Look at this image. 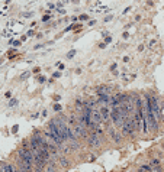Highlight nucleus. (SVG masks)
Returning a JSON list of instances; mask_svg holds the SVG:
<instances>
[{
  "label": "nucleus",
  "mask_w": 164,
  "mask_h": 172,
  "mask_svg": "<svg viewBox=\"0 0 164 172\" xmlns=\"http://www.w3.org/2000/svg\"><path fill=\"white\" fill-rule=\"evenodd\" d=\"M67 122L68 124L71 126V129L74 130V133H76V136L77 138H84L87 140V138H89V134H87V129L83 126L80 122H78V119L76 117L74 114L71 116H67Z\"/></svg>",
  "instance_id": "nucleus-1"
},
{
  "label": "nucleus",
  "mask_w": 164,
  "mask_h": 172,
  "mask_svg": "<svg viewBox=\"0 0 164 172\" xmlns=\"http://www.w3.org/2000/svg\"><path fill=\"white\" fill-rule=\"evenodd\" d=\"M47 127L53 132L54 136H57V138L60 139V142H61V143L63 145L65 143L67 138H65V134H64V130H63V127H61V123H60L58 117H54V119L49 120L48 124H47Z\"/></svg>",
  "instance_id": "nucleus-2"
},
{
  "label": "nucleus",
  "mask_w": 164,
  "mask_h": 172,
  "mask_svg": "<svg viewBox=\"0 0 164 172\" xmlns=\"http://www.w3.org/2000/svg\"><path fill=\"white\" fill-rule=\"evenodd\" d=\"M126 119H128V117L122 114L121 110H119L118 107H111V122L116 129H122L124 124H125V122H126Z\"/></svg>",
  "instance_id": "nucleus-3"
},
{
  "label": "nucleus",
  "mask_w": 164,
  "mask_h": 172,
  "mask_svg": "<svg viewBox=\"0 0 164 172\" xmlns=\"http://www.w3.org/2000/svg\"><path fill=\"white\" fill-rule=\"evenodd\" d=\"M137 132H138V130H137V126H135V123H134V119H132V116H129V117L126 119L124 127L121 129V133H122V136H131V138H134Z\"/></svg>",
  "instance_id": "nucleus-4"
},
{
  "label": "nucleus",
  "mask_w": 164,
  "mask_h": 172,
  "mask_svg": "<svg viewBox=\"0 0 164 172\" xmlns=\"http://www.w3.org/2000/svg\"><path fill=\"white\" fill-rule=\"evenodd\" d=\"M87 145H89V148H92V149H99L103 145V140H102V138L99 134L92 132V133L89 134V138H87Z\"/></svg>",
  "instance_id": "nucleus-5"
},
{
  "label": "nucleus",
  "mask_w": 164,
  "mask_h": 172,
  "mask_svg": "<svg viewBox=\"0 0 164 172\" xmlns=\"http://www.w3.org/2000/svg\"><path fill=\"white\" fill-rule=\"evenodd\" d=\"M106 130H107V134L111 136V139L115 142V143H119V142L122 140V133L121 132H118V129H116L113 124H111Z\"/></svg>",
  "instance_id": "nucleus-6"
},
{
  "label": "nucleus",
  "mask_w": 164,
  "mask_h": 172,
  "mask_svg": "<svg viewBox=\"0 0 164 172\" xmlns=\"http://www.w3.org/2000/svg\"><path fill=\"white\" fill-rule=\"evenodd\" d=\"M111 106H102L99 111H100V116H102V120L105 122V123H109L111 122V109H109Z\"/></svg>",
  "instance_id": "nucleus-7"
},
{
  "label": "nucleus",
  "mask_w": 164,
  "mask_h": 172,
  "mask_svg": "<svg viewBox=\"0 0 164 172\" xmlns=\"http://www.w3.org/2000/svg\"><path fill=\"white\" fill-rule=\"evenodd\" d=\"M57 162H58V165H60L61 168H64V169H67V168L71 165V161H70L68 158H65L64 155H60V156H58Z\"/></svg>",
  "instance_id": "nucleus-8"
},
{
  "label": "nucleus",
  "mask_w": 164,
  "mask_h": 172,
  "mask_svg": "<svg viewBox=\"0 0 164 172\" xmlns=\"http://www.w3.org/2000/svg\"><path fill=\"white\" fill-rule=\"evenodd\" d=\"M57 166L58 163L53 159H49L48 163H47V168H45V172H57Z\"/></svg>",
  "instance_id": "nucleus-9"
},
{
  "label": "nucleus",
  "mask_w": 164,
  "mask_h": 172,
  "mask_svg": "<svg viewBox=\"0 0 164 172\" xmlns=\"http://www.w3.org/2000/svg\"><path fill=\"white\" fill-rule=\"evenodd\" d=\"M16 104H18V100H16V98H12V100L9 101V106H10V107H15Z\"/></svg>",
  "instance_id": "nucleus-10"
},
{
  "label": "nucleus",
  "mask_w": 164,
  "mask_h": 172,
  "mask_svg": "<svg viewBox=\"0 0 164 172\" xmlns=\"http://www.w3.org/2000/svg\"><path fill=\"white\" fill-rule=\"evenodd\" d=\"M9 42L12 43V45H13V46H19V45H20V41H13V39H10Z\"/></svg>",
  "instance_id": "nucleus-11"
},
{
  "label": "nucleus",
  "mask_w": 164,
  "mask_h": 172,
  "mask_svg": "<svg viewBox=\"0 0 164 172\" xmlns=\"http://www.w3.org/2000/svg\"><path fill=\"white\" fill-rule=\"evenodd\" d=\"M74 55H76V49H71V51L67 54V58H73Z\"/></svg>",
  "instance_id": "nucleus-12"
},
{
  "label": "nucleus",
  "mask_w": 164,
  "mask_h": 172,
  "mask_svg": "<svg viewBox=\"0 0 164 172\" xmlns=\"http://www.w3.org/2000/svg\"><path fill=\"white\" fill-rule=\"evenodd\" d=\"M61 109H63V107H61V106H60V104H58V103H55V104H54V110H60V111H61Z\"/></svg>",
  "instance_id": "nucleus-13"
},
{
  "label": "nucleus",
  "mask_w": 164,
  "mask_h": 172,
  "mask_svg": "<svg viewBox=\"0 0 164 172\" xmlns=\"http://www.w3.org/2000/svg\"><path fill=\"white\" fill-rule=\"evenodd\" d=\"M18 129H19V126H18V124H15L13 127H12V133H16V132H18Z\"/></svg>",
  "instance_id": "nucleus-14"
},
{
  "label": "nucleus",
  "mask_w": 164,
  "mask_h": 172,
  "mask_svg": "<svg viewBox=\"0 0 164 172\" xmlns=\"http://www.w3.org/2000/svg\"><path fill=\"white\" fill-rule=\"evenodd\" d=\"M61 77V72H54L53 74V78H60Z\"/></svg>",
  "instance_id": "nucleus-15"
},
{
  "label": "nucleus",
  "mask_w": 164,
  "mask_h": 172,
  "mask_svg": "<svg viewBox=\"0 0 164 172\" xmlns=\"http://www.w3.org/2000/svg\"><path fill=\"white\" fill-rule=\"evenodd\" d=\"M109 42H112V38L111 36H105V43H109Z\"/></svg>",
  "instance_id": "nucleus-16"
},
{
  "label": "nucleus",
  "mask_w": 164,
  "mask_h": 172,
  "mask_svg": "<svg viewBox=\"0 0 164 172\" xmlns=\"http://www.w3.org/2000/svg\"><path fill=\"white\" fill-rule=\"evenodd\" d=\"M28 75H29V72H23V74L20 75V78H22V80H25V78H28Z\"/></svg>",
  "instance_id": "nucleus-17"
},
{
  "label": "nucleus",
  "mask_w": 164,
  "mask_h": 172,
  "mask_svg": "<svg viewBox=\"0 0 164 172\" xmlns=\"http://www.w3.org/2000/svg\"><path fill=\"white\" fill-rule=\"evenodd\" d=\"M87 19H89L87 14H82V16H80V20H87Z\"/></svg>",
  "instance_id": "nucleus-18"
},
{
  "label": "nucleus",
  "mask_w": 164,
  "mask_h": 172,
  "mask_svg": "<svg viewBox=\"0 0 164 172\" xmlns=\"http://www.w3.org/2000/svg\"><path fill=\"white\" fill-rule=\"evenodd\" d=\"M48 19H49V14H44V16H42V20H44V22H47Z\"/></svg>",
  "instance_id": "nucleus-19"
},
{
  "label": "nucleus",
  "mask_w": 164,
  "mask_h": 172,
  "mask_svg": "<svg viewBox=\"0 0 164 172\" xmlns=\"http://www.w3.org/2000/svg\"><path fill=\"white\" fill-rule=\"evenodd\" d=\"M122 38H124V39H128V38H129V34H128V32H124Z\"/></svg>",
  "instance_id": "nucleus-20"
},
{
  "label": "nucleus",
  "mask_w": 164,
  "mask_h": 172,
  "mask_svg": "<svg viewBox=\"0 0 164 172\" xmlns=\"http://www.w3.org/2000/svg\"><path fill=\"white\" fill-rule=\"evenodd\" d=\"M38 81H39V82H45V77H42V75L38 77Z\"/></svg>",
  "instance_id": "nucleus-21"
},
{
  "label": "nucleus",
  "mask_w": 164,
  "mask_h": 172,
  "mask_svg": "<svg viewBox=\"0 0 164 172\" xmlns=\"http://www.w3.org/2000/svg\"><path fill=\"white\" fill-rule=\"evenodd\" d=\"M112 18H113L112 14H109V16H106V18H105V22H109V20H112Z\"/></svg>",
  "instance_id": "nucleus-22"
},
{
  "label": "nucleus",
  "mask_w": 164,
  "mask_h": 172,
  "mask_svg": "<svg viewBox=\"0 0 164 172\" xmlns=\"http://www.w3.org/2000/svg\"><path fill=\"white\" fill-rule=\"evenodd\" d=\"M116 68H118V65H116V64H112V65H111V71H115Z\"/></svg>",
  "instance_id": "nucleus-23"
},
{
  "label": "nucleus",
  "mask_w": 164,
  "mask_h": 172,
  "mask_svg": "<svg viewBox=\"0 0 164 172\" xmlns=\"http://www.w3.org/2000/svg\"><path fill=\"white\" fill-rule=\"evenodd\" d=\"M5 96L7 97V98H10V97H12V91H7V93H6Z\"/></svg>",
  "instance_id": "nucleus-24"
},
{
  "label": "nucleus",
  "mask_w": 164,
  "mask_h": 172,
  "mask_svg": "<svg viewBox=\"0 0 164 172\" xmlns=\"http://www.w3.org/2000/svg\"><path fill=\"white\" fill-rule=\"evenodd\" d=\"M23 16L25 18H32V13H29L28 12V13H23Z\"/></svg>",
  "instance_id": "nucleus-25"
},
{
  "label": "nucleus",
  "mask_w": 164,
  "mask_h": 172,
  "mask_svg": "<svg viewBox=\"0 0 164 172\" xmlns=\"http://www.w3.org/2000/svg\"><path fill=\"white\" fill-rule=\"evenodd\" d=\"M99 48H100V49L106 48V43H105V42H103V43H100V45H99Z\"/></svg>",
  "instance_id": "nucleus-26"
},
{
  "label": "nucleus",
  "mask_w": 164,
  "mask_h": 172,
  "mask_svg": "<svg viewBox=\"0 0 164 172\" xmlns=\"http://www.w3.org/2000/svg\"><path fill=\"white\" fill-rule=\"evenodd\" d=\"M39 71H41V68H39V67H36V68H34V72H35V74H38V72Z\"/></svg>",
  "instance_id": "nucleus-27"
},
{
  "label": "nucleus",
  "mask_w": 164,
  "mask_h": 172,
  "mask_svg": "<svg viewBox=\"0 0 164 172\" xmlns=\"http://www.w3.org/2000/svg\"><path fill=\"white\" fill-rule=\"evenodd\" d=\"M93 25H96V20H90L89 22V26H93Z\"/></svg>",
  "instance_id": "nucleus-28"
},
{
  "label": "nucleus",
  "mask_w": 164,
  "mask_h": 172,
  "mask_svg": "<svg viewBox=\"0 0 164 172\" xmlns=\"http://www.w3.org/2000/svg\"><path fill=\"white\" fill-rule=\"evenodd\" d=\"M32 35H34V30H29L28 34H26V36H32Z\"/></svg>",
  "instance_id": "nucleus-29"
},
{
  "label": "nucleus",
  "mask_w": 164,
  "mask_h": 172,
  "mask_svg": "<svg viewBox=\"0 0 164 172\" xmlns=\"http://www.w3.org/2000/svg\"><path fill=\"white\" fill-rule=\"evenodd\" d=\"M48 7H49V9H54V7H55V5H53V3H48Z\"/></svg>",
  "instance_id": "nucleus-30"
},
{
  "label": "nucleus",
  "mask_w": 164,
  "mask_h": 172,
  "mask_svg": "<svg viewBox=\"0 0 164 172\" xmlns=\"http://www.w3.org/2000/svg\"><path fill=\"white\" fill-rule=\"evenodd\" d=\"M58 68H60V70H64V65H63V64H60V62H58Z\"/></svg>",
  "instance_id": "nucleus-31"
},
{
  "label": "nucleus",
  "mask_w": 164,
  "mask_h": 172,
  "mask_svg": "<svg viewBox=\"0 0 164 172\" xmlns=\"http://www.w3.org/2000/svg\"><path fill=\"white\" fill-rule=\"evenodd\" d=\"M58 13H60V14H64V13H65V12H64L63 9H58Z\"/></svg>",
  "instance_id": "nucleus-32"
},
{
  "label": "nucleus",
  "mask_w": 164,
  "mask_h": 172,
  "mask_svg": "<svg viewBox=\"0 0 164 172\" xmlns=\"http://www.w3.org/2000/svg\"><path fill=\"white\" fill-rule=\"evenodd\" d=\"M161 172H164V166H163V171H161Z\"/></svg>",
  "instance_id": "nucleus-33"
},
{
  "label": "nucleus",
  "mask_w": 164,
  "mask_h": 172,
  "mask_svg": "<svg viewBox=\"0 0 164 172\" xmlns=\"http://www.w3.org/2000/svg\"><path fill=\"white\" fill-rule=\"evenodd\" d=\"M163 158H164V152H163Z\"/></svg>",
  "instance_id": "nucleus-34"
},
{
  "label": "nucleus",
  "mask_w": 164,
  "mask_h": 172,
  "mask_svg": "<svg viewBox=\"0 0 164 172\" xmlns=\"http://www.w3.org/2000/svg\"><path fill=\"white\" fill-rule=\"evenodd\" d=\"M163 148H164V143H163Z\"/></svg>",
  "instance_id": "nucleus-35"
}]
</instances>
